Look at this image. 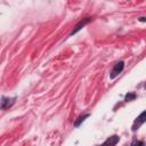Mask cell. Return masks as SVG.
<instances>
[{"instance_id":"cell-1","label":"cell","mask_w":146,"mask_h":146,"mask_svg":"<svg viewBox=\"0 0 146 146\" xmlns=\"http://www.w3.org/2000/svg\"><path fill=\"white\" fill-rule=\"evenodd\" d=\"M123 67H124V63H123L122 60H121V62H117V63L114 65V67H113V70H112V72H111V79L116 78V76L122 72Z\"/></svg>"},{"instance_id":"cell-2","label":"cell","mask_w":146,"mask_h":146,"mask_svg":"<svg viewBox=\"0 0 146 146\" xmlns=\"http://www.w3.org/2000/svg\"><path fill=\"white\" fill-rule=\"evenodd\" d=\"M144 122H146V111H144L143 113H140V115L135 120V122H133V125H132V130L135 131V130H137Z\"/></svg>"},{"instance_id":"cell-3","label":"cell","mask_w":146,"mask_h":146,"mask_svg":"<svg viewBox=\"0 0 146 146\" xmlns=\"http://www.w3.org/2000/svg\"><path fill=\"white\" fill-rule=\"evenodd\" d=\"M14 103H15V97H13V98L2 97V99H1V108L2 110H7V108L11 107Z\"/></svg>"},{"instance_id":"cell-4","label":"cell","mask_w":146,"mask_h":146,"mask_svg":"<svg viewBox=\"0 0 146 146\" xmlns=\"http://www.w3.org/2000/svg\"><path fill=\"white\" fill-rule=\"evenodd\" d=\"M117 141H119V137H117L116 135H114V136L108 137V138L103 143L102 146H114V145L117 144Z\"/></svg>"},{"instance_id":"cell-5","label":"cell","mask_w":146,"mask_h":146,"mask_svg":"<svg viewBox=\"0 0 146 146\" xmlns=\"http://www.w3.org/2000/svg\"><path fill=\"white\" fill-rule=\"evenodd\" d=\"M90 19H91V18L87 17V18H84L83 21H81V22H80V23H79V24L75 26V29H74V30H73V32H72V34H74V33H76L79 30H81V29H82V27H83V26H84L87 23H89V22H90Z\"/></svg>"},{"instance_id":"cell-6","label":"cell","mask_w":146,"mask_h":146,"mask_svg":"<svg viewBox=\"0 0 146 146\" xmlns=\"http://www.w3.org/2000/svg\"><path fill=\"white\" fill-rule=\"evenodd\" d=\"M86 117H88V114H86V115H82V116H80V117H79V120H78V121H76V122L74 123V125H75V127H79V125H80V123H81V122H83Z\"/></svg>"},{"instance_id":"cell-7","label":"cell","mask_w":146,"mask_h":146,"mask_svg":"<svg viewBox=\"0 0 146 146\" xmlns=\"http://www.w3.org/2000/svg\"><path fill=\"white\" fill-rule=\"evenodd\" d=\"M131 146H145V145H144V143L141 140H135Z\"/></svg>"},{"instance_id":"cell-8","label":"cell","mask_w":146,"mask_h":146,"mask_svg":"<svg viewBox=\"0 0 146 146\" xmlns=\"http://www.w3.org/2000/svg\"><path fill=\"white\" fill-rule=\"evenodd\" d=\"M136 96H135V94H128L127 96H125V100L127 102H129V100H131V99H133Z\"/></svg>"},{"instance_id":"cell-9","label":"cell","mask_w":146,"mask_h":146,"mask_svg":"<svg viewBox=\"0 0 146 146\" xmlns=\"http://www.w3.org/2000/svg\"><path fill=\"white\" fill-rule=\"evenodd\" d=\"M140 21H141V22H145V21H146V18H145V17H141V18H140Z\"/></svg>"}]
</instances>
